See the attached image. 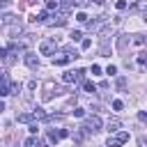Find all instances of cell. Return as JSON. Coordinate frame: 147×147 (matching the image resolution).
I'll return each instance as SVG.
<instances>
[{"label":"cell","instance_id":"6da1fadb","mask_svg":"<svg viewBox=\"0 0 147 147\" xmlns=\"http://www.w3.org/2000/svg\"><path fill=\"white\" fill-rule=\"evenodd\" d=\"M101 126H103V122H101V117L99 115H92V117H87V122H85V131L87 133H96V131H101Z\"/></svg>","mask_w":147,"mask_h":147},{"label":"cell","instance_id":"7a4b0ae2","mask_svg":"<svg viewBox=\"0 0 147 147\" xmlns=\"http://www.w3.org/2000/svg\"><path fill=\"white\" fill-rule=\"evenodd\" d=\"M55 48H57V44H55L53 39H44V41L39 44V53H41V55H53Z\"/></svg>","mask_w":147,"mask_h":147},{"label":"cell","instance_id":"3957f363","mask_svg":"<svg viewBox=\"0 0 147 147\" xmlns=\"http://www.w3.org/2000/svg\"><path fill=\"white\" fill-rule=\"evenodd\" d=\"M83 76H85V71H83V69L64 71V74H62V80H64V83H76V80H83Z\"/></svg>","mask_w":147,"mask_h":147},{"label":"cell","instance_id":"277c9868","mask_svg":"<svg viewBox=\"0 0 147 147\" xmlns=\"http://www.w3.org/2000/svg\"><path fill=\"white\" fill-rule=\"evenodd\" d=\"M9 78H7V74L5 71H0V96H7L9 94Z\"/></svg>","mask_w":147,"mask_h":147},{"label":"cell","instance_id":"5b68a950","mask_svg":"<svg viewBox=\"0 0 147 147\" xmlns=\"http://www.w3.org/2000/svg\"><path fill=\"white\" fill-rule=\"evenodd\" d=\"M23 60H25V64H28L30 69H37V67H39V57H37L34 53H30V51L23 55Z\"/></svg>","mask_w":147,"mask_h":147},{"label":"cell","instance_id":"8992f818","mask_svg":"<svg viewBox=\"0 0 147 147\" xmlns=\"http://www.w3.org/2000/svg\"><path fill=\"white\" fill-rule=\"evenodd\" d=\"M119 129H122V122H119L117 117H113V119H108V124H106V131H108V133H117Z\"/></svg>","mask_w":147,"mask_h":147},{"label":"cell","instance_id":"52a82bcc","mask_svg":"<svg viewBox=\"0 0 147 147\" xmlns=\"http://www.w3.org/2000/svg\"><path fill=\"white\" fill-rule=\"evenodd\" d=\"M78 5H80V0H64V2H62V5H57V7H60L62 11H71V9H76Z\"/></svg>","mask_w":147,"mask_h":147},{"label":"cell","instance_id":"ba28073f","mask_svg":"<svg viewBox=\"0 0 147 147\" xmlns=\"http://www.w3.org/2000/svg\"><path fill=\"white\" fill-rule=\"evenodd\" d=\"M16 119H18V122H23V124H32V122H34L32 113H21V115H16Z\"/></svg>","mask_w":147,"mask_h":147},{"label":"cell","instance_id":"9c48e42d","mask_svg":"<svg viewBox=\"0 0 147 147\" xmlns=\"http://www.w3.org/2000/svg\"><path fill=\"white\" fill-rule=\"evenodd\" d=\"M69 60H71V57H69V55H67V53H62V55H57V57H53V62H55V64H57V67H62V64H67V62H69Z\"/></svg>","mask_w":147,"mask_h":147},{"label":"cell","instance_id":"30bf717a","mask_svg":"<svg viewBox=\"0 0 147 147\" xmlns=\"http://www.w3.org/2000/svg\"><path fill=\"white\" fill-rule=\"evenodd\" d=\"M53 87H55V85H53L51 80H48V83H44V90H46V92H44V99H46V101L53 96Z\"/></svg>","mask_w":147,"mask_h":147},{"label":"cell","instance_id":"8fae6325","mask_svg":"<svg viewBox=\"0 0 147 147\" xmlns=\"http://www.w3.org/2000/svg\"><path fill=\"white\" fill-rule=\"evenodd\" d=\"M32 117H34V119H46L48 115L44 113V108H39V106H37V108H32Z\"/></svg>","mask_w":147,"mask_h":147},{"label":"cell","instance_id":"7c38bea8","mask_svg":"<svg viewBox=\"0 0 147 147\" xmlns=\"http://www.w3.org/2000/svg\"><path fill=\"white\" fill-rule=\"evenodd\" d=\"M32 21H37V23H46V21H48V11H46V9L39 11L37 16H32Z\"/></svg>","mask_w":147,"mask_h":147},{"label":"cell","instance_id":"4fadbf2b","mask_svg":"<svg viewBox=\"0 0 147 147\" xmlns=\"http://www.w3.org/2000/svg\"><path fill=\"white\" fill-rule=\"evenodd\" d=\"M55 21H53V25H57V28H62V25H67V16L64 14H60V16H53Z\"/></svg>","mask_w":147,"mask_h":147},{"label":"cell","instance_id":"5bb4252c","mask_svg":"<svg viewBox=\"0 0 147 147\" xmlns=\"http://www.w3.org/2000/svg\"><path fill=\"white\" fill-rule=\"evenodd\" d=\"M83 90H85V92H90V94H92V92H96V85H94V83H92V80H83Z\"/></svg>","mask_w":147,"mask_h":147},{"label":"cell","instance_id":"9a60e30c","mask_svg":"<svg viewBox=\"0 0 147 147\" xmlns=\"http://www.w3.org/2000/svg\"><path fill=\"white\" fill-rule=\"evenodd\" d=\"M115 9H117V11H124V9H126V0H117V2H115Z\"/></svg>","mask_w":147,"mask_h":147},{"label":"cell","instance_id":"2e32d148","mask_svg":"<svg viewBox=\"0 0 147 147\" xmlns=\"http://www.w3.org/2000/svg\"><path fill=\"white\" fill-rule=\"evenodd\" d=\"M113 110H117V113H119V110H124V103H122L119 99H115V101H113Z\"/></svg>","mask_w":147,"mask_h":147},{"label":"cell","instance_id":"e0dca14e","mask_svg":"<svg viewBox=\"0 0 147 147\" xmlns=\"http://www.w3.org/2000/svg\"><path fill=\"white\" fill-rule=\"evenodd\" d=\"M131 9H133V11H142V9H145V0H138V2H136Z\"/></svg>","mask_w":147,"mask_h":147},{"label":"cell","instance_id":"ac0fdd59","mask_svg":"<svg viewBox=\"0 0 147 147\" xmlns=\"http://www.w3.org/2000/svg\"><path fill=\"white\" fill-rule=\"evenodd\" d=\"M34 145H39V140H37L34 136H30V138L25 140V147H34Z\"/></svg>","mask_w":147,"mask_h":147},{"label":"cell","instance_id":"d6986e66","mask_svg":"<svg viewBox=\"0 0 147 147\" xmlns=\"http://www.w3.org/2000/svg\"><path fill=\"white\" fill-rule=\"evenodd\" d=\"M76 21H80V23H87V14H85V11H78V14H76Z\"/></svg>","mask_w":147,"mask_h":147},{"label":"cell","instance_id":"ffe728a7","mask_svg":"<svg viewBox=\"0 0 147 147\" xmlns=\"http://www.w3.org/2000/svg\"><path fill=\"white\" fill-rule=\"evenodd\" d=\"M117 48H119V51L126 48V37H119V39H117Z\"/></svg>","mask_w":147,"mask_h":147},{"label":"cell","instance_id":"44dd1931","mask_svg":"<svg viewBox=\"0 0 147 147\" xmlns=\"http://www.w3.org/2000/svg\"><path fill=\"white\" fill-rule=\"evenodd\" d=\"M48 140H51V142H57V140H60L57 131H48Z\"/></svg>","mask_w":147,"mask_h":147},{"label":"cell","instance_id":"7402d4cb","mask_svg":"<svg viewBox=\"0 0 147 147\" xmlns=\"http://www.w3.org/2000/svg\"><path fill=\"white\" fill-rule=\"evenodd\" d=\"M108 147H122V142L117 138H108Z\"/></svg>","mask_w":147,"mask_h":147},{"label":"cell","instance_id":"603a6c76","mask_svg":"<svg viewBox=\"0 0 147 147\" xmlns=\"http://www.w3.org/2000/svg\"><path fill=\"white\" fill-rule=\"evenodd\" d=\"M69 37H71V41H80V37H83V34H80L78 30H74V32H71Z\"/></svg>","mask_w":147,"mask_h":147},{"label":"cell","instance_id":"cb8c5ba5","mask_svg":"<svg viewBox=\"0 0 147 147\" xmlns=\"http://www.w3.org/2000/svg\"><path fill=\"white\" fill-rule=\"evenodd\" d=\"M145 60H147L145 53H140V55H138V67H140V69H145Z\"/></svg>","mask_w":147,"mask_h":147},{"label":"cell","instance_id":"d4e9b609","mask_svg":"<svg viewBox=\"0 0 147 147\" xmlns=\"http://www.w3.org/2000/svg\"><path fill=\"white\" fill-rule=\"evenodd\" d=\"M90 74L99 76V74H101V67H99V64H92V67H90Z\"/></svg>","mask_w":147,"mask_h":147},{"label":"cell","instance_id":"484cf974","mask_svg":"<svg viewBox=\"0 0 147 147\" xmlns=\"http://www.w3.org/2000/svg\"><path fill=\"white\" fill-rule=\"evenodd\" d=\"M110 34H113V30H108V28H106V30H103V32H101V41H106V39H108V37H110Z\"/></svg>","mask_w":147,"mask_h":147},{"label":"cell","instance_id":"4316f807","mask_svg":"<svg viewBox=\"0 0 147 147\" xmlns=\"http://www.w3.org/2000/svg\"><path fill=\"white\" fill-rule=\"evenodd\" d=\"M90 46H92V41H90V39H83V41H80V48H83V51H87Z\"/></svg>","mask_w":147,"mask_h":147},{"label":"cell","instance_id":"83f0119b","mask_svg":"<svg viewBox=\"0 0 147 147\" xmlns=\"http://www.w3.org/2000/svg\"><path fill=\"white\" fill-rule=\"evenodd\" d=\"M117 87L124 90V87H126V78H117Z\"/></svg>","mask_w":147,"mask_h":147},{"label":"cell","instance_id":"f1b7e54d","mask_svg":"<svg viewBox=\"0 0 147 147\" xmlns=\"http://www.w3.org/2000/svg\"><path fill=\"white\" fill-rule=\"evenodd\" d=\"M74 115H76V117H85V108H76Z\"/></svg>","mask_w":147,"mask_h":147},{"label":"cell","instance_id":"f546056e","mask_svg":"<svg viewBox=\"0 0 147 147\" xmlns=\"http://www.w3.org/2000/svg\"><path fill=\"white\" fill-rule=\"evenodd\" d=\"M57 136H60V140H62V138H69V131H67V129H60Z\"/></svg>","mask_w":147,"mask_h":147},{"label":"cell","instance_id":"4dcf8cb0","mask_svg":"<svg viewBox=\"0 0 147 147\" xmlns=\"http://www.w3.org/2000/svg\"><path fill=\"white\" fill-rule=\"evenodd\" d=\"M133 44H136V46H142V44H145V39H142V37H140V34H138V37H136V39H133Z\"/></svg>","mask_w":147,"mask_h":147},{"label":"cell","instance_id":"1f68e13d","mask_svg":"<svg viewBox=\"0 0 147 147\" xmlns=\"http://www.w3.org/2000/svg\"><path fill=\"white\" fill-rule=\"evenodd\" d=\"M106 74H110V76H115V74H117V67H113V64H110V67L106 69Z\"/></svg>","mask_w":147,"mask_h":147},{"label":"cell","instance_id":"d6a6232c","mask_svg":"<svg viewBox=\"0 0 147 147\" xmlns=\"http://www.w3.org/2000/svg\"><path fill=\"white\" fill-rule=\"evenodd\" d=\"M37 131H39V126H37V124H34V122H32V124H30V133H32V136H34V133H37Z\"/></svg>","mask_w":147,"mask_h":147},{"label":"cell","instance_id":"836d02e7","mask_svg":"<svg viewBox=\"0 0 147 147\" xmlns=\"http://www.w3.org/2000/svg\"><path fill=\"white\" fill-rule=\"evenodd\" d=\"M2 110H5V103H2V101H0V113H2Z\"/></svg>","mask_w":147,"mask_h":147},{"label":"cell","instance_id":"e575fe53","mask_svg":"<svg viewBox=\"0 0 147 147\" xmlns=\"http://www.w3.org/2000/svg\"><path fill=\"white\" fill-rule=\"evenodd\" d=\"M90 2H103V0H90Z\"/></svg>","mask_w":147,"mask_h":147}]
</instances>
